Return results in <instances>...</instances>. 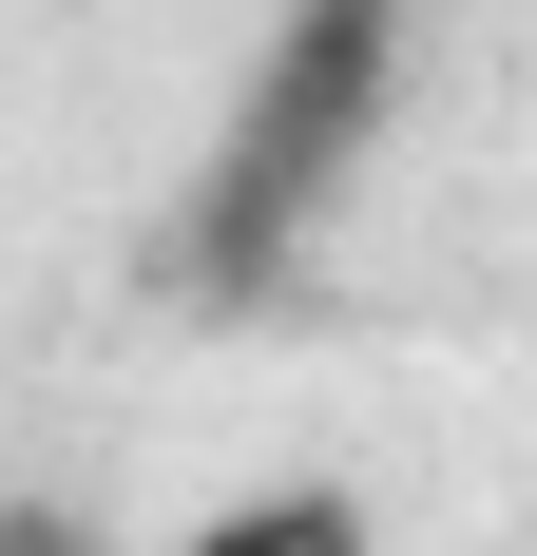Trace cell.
Instances as JSON below:
<instances>
[{
    "instance_id": "1",
    "label": "cell",
    "mask_w": 537,
    "mask_h": 556,
    "mask_svg": "<svg viewBox=\"0 0 537 556\" xmlns=\"http://www.w3.org/2000/svg\"><path fill=\"white\" fill-rule=\"evenodd\" d=\"M384 97H403V0H288L268 58H250V97L212 115V173H192V212H173V269L212 288V307L308 288L326 212L365 192Z\"/></svg>"
},
{
    "instance_id": "2",
    "label": "cell",
    "mask_w": 537,
    "mask_h": 556,
    "mask_svg": "<svg viewBox=\"0 0 537 556\" xmlns=\"http://www.w3.org/2000/svg\"><path fill=\"white\" fill-rule=\"evenodd\" d=\"M173 556H365V500H346V480H268V500L192 518Z\"/></svg>"
}]
</instances>
